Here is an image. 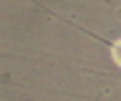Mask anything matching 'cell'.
Returning <instances> with one entry per match:
<instances>
[{"label":"cell","instance_id":"cell-1","mask_svg":"<svg viewBox=\"0 0 121 101\" xmlns=\"http://www.w3.org/2000/svg\"><path fill=\"white\" fill-rule=\"evenodd\" d=\"M111 56H113V61H116V66H121V38L111 46Z\"/></svg>","mask_w":121,"mask_h":101}]
</instances>
